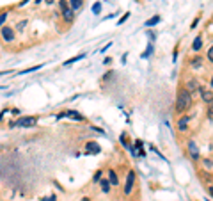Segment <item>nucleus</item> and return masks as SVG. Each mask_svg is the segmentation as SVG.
<instances>
[{"label":"nucleus","mask_w":213,"mask_h":201,"mask_svg":"<svg viewBox=\"0 0 213 201\" xmlns=\"http://www.w3.org/2000/svg\"><path fill=\"white\" fill-rule=\"evenodd\" d=\"M190 107H192V93H188L185 87H179L176 93V103H174L176 114H185Z\"/></svg>","instance_id":"f257e3e1"},{"label":"nucleus","mask_w":213,"mask_h":201,"mask_svg":"<svg viewBox=\"0 0 213 201\" xmlns=\"http://www.w3.org/2000/svg\"><path fill=\"white\" fill-rule=\"evenodd\" d=\"M37 121H39L37 116H23V118H20L16 121V126H20V128H32V126L37 125Z\"/></svg>","instance_id":"f03ea898"},{"label":"nucleus","mask_w":213,"mask_h":201,"mask_svg":"<svg viewBox=\"0 0 213 201\" xmlns=\"http://www.w3.org/2000/svg\"><path fill=\"white\" fill-rule=\"evenodd\" d=\"M135 189V171L133 169H130L126 174V183H124V194L126 196H130V194L133 192Z\"/></svg>","instance_id":"7ed1b4c3"},{"label":"nucleus","mask_w":213,"mask_h":201,"mask_svg":"<svg viewBox=\"0 0 213 201\" xmlns=\"http://www.w3.org/2000/svg\"><path fill=\"white\" fill-rule=\"evenodd\" d=\"M0 36H2V39H4L6 43H13L16 34H14V29L7 27V25H2V27H0Z\"/></svg>","instance_id":"20e7f679"},{"label":"nucleus","mask_w":213,"mask_h":201,"mask_svg":"<svg viewBox=\"0 0 213 201\" xmlns=\"http://www.w3.org/2000/svg\"><path fill=\"white\" fill-rule=\"evenodd\" d=\"M190 119H192L190 114L179 116V118H178V130H179V132H186V130H188V123H190Z\"/></svg>","instance_id":"39448f33"},{"label":"nucleus","mask_w":213,"mask_h":201,"mask_svg":"<svg viewBox=\"0 0 213 201\" xmlns=\"http://www.w3.org/2000/svg\"><path fill=\"white\" fill-rule=\"evenodd\" d=\"M186 148H188V153H190L192 160H199L201 158V153H199V148H197V144H195V141H188Z\"/></svg>","instance_id":"423d86ee"},{"label":"nucleus","mask_w":213,"mask_h":201,"mask_svg":"<svg viewBox=\"0 0 213 201\" xmlns=\"http://www.w3.org/2000/svg\"><path fill=\"white\" fill-rule=\"evenodd\" d=\"M199 93H201V98H203V101H204L206 105L211 103V100H213V91L211 89H206L204 86H199Z\"/></svg>","instance_id":"0eeeda50"},{"label":"nucleus","mask_w":213,"mask_h":201,"mask_svg":"<svg viewBox=\"0 0 213 201\" xmlns=\"http://www.w3.org/2000/svg\"><path fill=\"white\" fill-rule=\"evenodd\" d=\"M199 86H201V84H199L195 79H188L186 82H185L183 87L188 91V93H192V96H194V93H197V91H199Z\"/></svg>","instance_id":"6e6552de"},{"label":"nucleus","mask_w":213,"mask_h":201,"mask_svg":"<svg viewBox=\"0 0 213 201\" xmlns=\"http://www.w3.org/2000/svg\"><path fill=\"white\" fill-rule=\"evenodd\" d=\"M188 64L192 66V70H199L201 66L204 64V57H203V55H194V57L188 61Z\"/></svg>","instance_id":"1a4fd4ad"},{"label":"nucleus","mask_w":213,"mask_h":201,"mask_svg":"<svg viewBox=\"0 0 213 201\" xmlns=\"http://www.w3.org/2000/svg\"><path fill=\"white\" fill-rule=\"evenodd\" d=\"M62 18H64V22H66V23H71L73 20H75V11H73L71 7L64 9V11H62Z\"/></svg>","instance_id":"9d476101"},{"label":"nucleus","mask_w":213,"mask_h":201,"mask_svg":"<svg viewBox=\"0 0 213 201\" xmlns=\"http://www.w3.org/2000/svg\"><path fill=\"white\" fill-rule=\"evenodd\" d=\"M106 174H108V182H110V185H112V187H117V185H119V178H117V174H115V171H114V169H108V171H106Z\"/></svg>","instance_id":"9b49d317"},{"label":"nucleus","mask_w":213,"mask_h":201,"mask_svg":"<svg viewBox=\"0 0 213 201\" xmlns=\"http://www.w3.org/2000/svg\"><path fill=\"white\" fill-rule=\"evenodd\" d=\"M203 48V36H195L194 43H192V52H199Z\"/></svg>","instance_id":"f8f14e48"},{"label":"nucleus","mask_w":213,"mask_h":201,"mask_svg":"<svg viewBox=\"0 0 213 201\" xmlns=\"http://www.w3.org/2000/svg\"><path fill=\"white\" fill-rule=\"evenodd\" d=\"M162 22V16L160 15H155L153 16V18H149L148 22H146V27H149V29H151V27H155V25H158V23Z\"/></svg>","instance_id":"ddd939ff"},{"label":"nucleus","mask_w":213,"mask_h":201,"mask_svg":"<svg viewBox=\"0 0 213 201\" xmlns=\"http://www.w3.org/2000/svg\"><path fill=\"white\" fill-rule=\"evenodd\" d=\"M68 4H69V7L73 9L75 13H77V11H80V9H82V6H84V0H69Z\"/></svg>","instance_id":"4468645a"},{"label":"nucleus","mask_w":213,"mask_h":201,"mask_svg":"<svg viewBox=\"0 0 213 201\" xmlns=\"http://www.w3.org/2000/svg\"><path fill=\"white\" fill-rule=\"evenodd\" d=\"M85 148H87V153H91V151H92V153H99V151H101V148H99V146L94 143V141H89Z\"/></svg>","instance_id":"2eb2a0df"},{"label":"nucleus","mask_w":213,"mask_h":201,"mask_svg":"<svg viewBox=\"0 0 213 201\" xmlns=\"http://www.w3.org/2000/svg\"><path fill=\"white\" fill-rule=\"evenodd\" d=\"M98 183H99V185H101V190H103V192H106V194L110 192V187H112V185H110V182H108V178H103V180H99Z\"/></svg>","instance_id":"dca6fc26"},{"label":"nucleus","mask_w":213,"mask_h":201,"mask_svg":"<svg viewBox=\"0 0 213 201\" xmlns=\"http://www.w3.org/2000/svg\"><path fill=\"white\" fill-rule=\"evenodd\" d=\"M68 112V118H71V119H75V121H84V116L78 114L77 110H66Z\"/></svg>","instance_id":"f3484780"},{"label":"nucleus","mask_w":213,"mask_h":201,"mask_svg":"<svg viewBox=\"0 0 213 201\" xmlns=\"http://www.w3.org/2000/svg\"><path fill=\"white\" fill-rule=\"evenodd\" d=\"M84 57H85V53H78V55H75V57H71L69 61H66L64 66H69V64H73V62H77V61H82Z\"/></svg>","instance_id":"a211bd4d"},{"label":"nucleus","mask_w":213,"mask_h":201,"mask_svg":"<svg viewBox=\"0 0 213 201\" xmlns=\"http://www.w3.org/2000/svg\"><path fill=\"white\" fill-rule=\"evenodd\" d=\"M44 64H37L34 66V68H28V70H23V71H20V75H27V73H32V71H37V70H41Z\"/></svg>","instance_id":"6ab92c4d"},{"label":"nucleus","mask_w":213,"mask_h":201,"mask_svg":"<svg viewBox=\"0 0 213 201\" xmlns=\"http://www.w3.org/2000/svg\"><path fill=\"white\" fill-rule=\"evenodd\" d=\"M206 59H208V62H211L213 64V45L208 48V52H206Z\"/></svg>","instance_id":"aec40b11"},{"label":"nucleus","mask_w":213,"mask_h":201,"mask_svg":"<svg viewBox=\"0 0 213 201\" xmlns=\"http://www.w3.org/2000/svg\"><path fill=\"white\" fill-rule=\"evenodd\" d=\"M92 13H94V15H99V13H101V2H96V4L92 6Z\"/></svg>","instance_id":"412c9836"},{"label":"nucleus","mask_w":213,"mask_h":201,"mask_svg":"<svg viewBox=\"0 0 213 201\" xmlns=\"http://www.w3.org/2000/svg\"><path fill=\"white\" fill-rule=\"evenodd\" d=\"M151 53H153V45L149 43V46H148V50L144 52V53H142V59H148L149 55H151Z\"/></svg>","instance_id":"4be33fe9"},{"label":"nucleus","mask_w":213,"mask_h":201,"mask_svg":"<svg viewBox=\"0 0 213 201\" xmlns=\"http://www.w3.org/2000/svg\"><path fill=\"white\" fill-rule=\"evenodd\" d=\"M203 164H204V167L211 169V167H213V160H210V158H203Z\"/></svg>","instance_id":"5701e85b"},{"label":"nucleus","mask_w":213,"mask_h":201,"mask_svg":"<svg viewBox=\"0 0 213 201\" xmlns=\"http://www.w3.org/2000/svg\"><path fill=\"white\" fill-rule=\"evenodd\" d=\"M7 15H9L7 11H4V13H0V27H2V25H4V22H6V20H7Z\"/></svg>","instance_id":"b1692460"},{"label":"nucleus","mask_w":213,"mask_h":201,"mask_svg":"<svg viewBox=\"0 0 213 201\" xmlns=\"http://www.w3.org/2000/svg\"><path fill=\"white\" fill-rule=\"evenodd\" d=\"M25 27H27V20H23V22H20L18 25H16V29L20 30V32H21L23 29H25Z\"/></svg>","instance_id":"393cba45"},{"label":"nucleus","mask_w":213,"mask_h":201,"mask_svg":"<svg viewBox=\"0 0 213 201\" xmlns=\"http://www.w3.org/2000/svg\"><path fill=\"white\" fill-rule=\"evenodd\" d=\"M101 174H103V171H96V174H94V178H92V182H96V183H98L99 180H101Z\"/></svg>","instance_id":"a878e982"},{"label":"nucleus","mask_w":213,"mask_h":201,"mask_svg":"<svg viewBox=\"0 0 213 201\" xmlns=\"http://www.w3.org/2000/svg\"><path fill=\"white\" fill-rule=\"evenodd\" d=\"M59 6H61V9H62V11H64V9H68V7H69V4H68L66 0H61V2H59Z\"/></svg>","instance_id":"bb28decb"},{"label":"nucleus","mask_w":213,"mask_h":201,"mask_svg":"<svg viewBox=\"0 0 213 201\" xmlns=\"http://www.w3.org/2000/svg\"><path fill=\"white\" fill-rule=\"evenodd\" d=\"M91 130H94V132H98V134H101V135H105V130H101L99 126H91Z\"/></svg>","instance_id":"cd10ccee"},{"label":"nucleus","mask_w":213,"mask_h":201,"mask_svg":"<svg viewBox=\"0 0 213 201\" xmlns=\"http://www.w3.org/2000/svg\"><path fill=\"white\" fill-rule=\"evenodd\" d=\"M128 18H130V13H126V15L123 16V18H121L119 22H117V25H121V23H124V22H126V20H128Z\"/></svg>","instance_id":"c85d7f7f"},{"label":"nucleus","mask_w":213,"mask_h":201,"mask_svg":"<svg viewBox=\"0 0 213 201\" xmlns=\"http://www.w3.org/2000/svg\"><path fill=\"white\" fill-rule=\"evenodd\" d=\"M62 118H68V112H66V110H62V112L57 114V119H62Z\"/></svg>","instance_id":"c756f323"},{"label":"nucleus","mask_w":213,"mask_h":201,"mask_svg":"<svg viewBox=\"0 0 213 201\" xmlns=\"http://www.w3.org/2000/svg\"><path fill=\"white\" fill-rule=\"evenodd\" d=\"M7 112H9V109H4V110H2V112H0V121H2V119H4V116H6Z\"/></svg>","instance_id":"7c9ffc66"},{"label":"nucleus","mask_w":213,"mask_h":201,"mask_svg":"<svg viewBox=\"0 0 213 201\" xmlns=\"http://www.w3.org/2000/svg\"><path fill=\"white\" fill-rule=\"evenodd\" d=\"M208 112L213 116V100H211V103H208Z\"/></svg>","instance_id":"2f4dec72"},{"label":"nucleus","mask_w":213,"mask_h":201,"mask_svg":"<svg viewBox=\"0 0 213 201\" xmlns=\"http://www.w3.org/2000/svg\"><path fill=\"white\" fill-rule=\"evenodd\" d=\"M199 20H201V18H195V20H194V23H192V29H195V27H197V23H199Z\"/></svg>","instance_id":"473e14b6"},{"label":"nucleus","mask_w":213,"mask_h":201,"mask_svg":"<svg viewBox=\"0 0 213 201\" xmlns=\"http://www.w3.org/2000/svg\"><path fill=\"white\" fill-rule=\"evenodd\" d=\"M208 192H210V196L213 198V185H210V187H208Z\"/></svg>","instance_id":"72a5a7b5"},{"label":"nucleus","mask_w":213,"mask_h":201,"mask_svg":"<svg viewBox=\"0 0 213 201\" xmlns=\"http://www.w3.org/2000/svg\"><path fill=\"white\" fill-rule=\"evenodd\" d=\"M11 73H13L11 70H9V71H0V77H2V75H11Z\"/></svg>","instance_id":"f704fd0d"},{"label":"nucleus","mask_w":213,"mask_h":201,"mask_svg":"<svg viewBox=\"0 0 213 201\" xmlns=\"http://www.w3.org/2000/svg\"><path fill=\"white\" fill-rule=\"evenodd\" d=\"M80 201H91V198H89V196H84V198H82Z\"/></svg>","instance_id":"c9c22d12"},{"label":"nucleus","mask_w":213,"mask_h":201,"mask_svg":"<svg viewBox=\"0 0 213 201\" xmlns=\"http://www.w3.org/2000/svg\"><path fill=\"white\" fill-rule=\"evenodd\" d=\"M210 89H211V91H213V77H211V79H210Z\"/></svg>","instance_id":"e433bc0d"},{"label":"nucleus","mask_w":213,"mask_h":201,"mask_svg":"<svg viewBox=\"0 0 213 201\" xmlns=\"http://www.w3.org/2000/svg\"><path fill=\"white\" fill-rule=\"evenodd\" d=\"M44 2H46V4H48V6H52V4H53V2H55V0H44Z\"/></svg>","instance_id":"4c0bfd02"},{"label":"nucleus","mask_w":213,"mask_h":201,"mask_svg":"<svg viewBox=\"0 0 213 201\" xmlns=\"http://www.w3.org/2000/svg\"><path fill=\"white\" fill-rule=\"evenodd\" d=\"M27 2H28V0H21V4H20V6H25V4H27Z\"/></svg>","instance_id":"58836bf2"},{"label":"nucleus","mask_w":213,"mask_h":201,"mask_svg":"<svg viewBox=\"0 0 213 201\" xmlns=\"http://www.w3.org/2000/svg\"><path fill=\"white\" fill-rule=\"evenodd\" d=\"M41 2H43V0H36V4H41Z\"/></svg>","instance_id":"ea45409f"},{"label":"nucleus","mask_w":213,"mask_h":201,"mask_svg":"<svg viewBox=\"0 0 213 201\" xmlns=\"http://www.w3.org/2000/svg\"><path fill=\"white\" fill-rule=\"evenodd\" d=\"M206 201H210V199H206Z\"/></svg>","instance_id":"a19ab883"}]
</instances>
